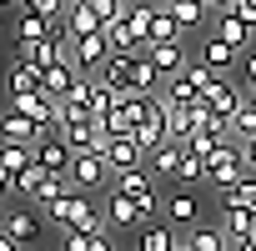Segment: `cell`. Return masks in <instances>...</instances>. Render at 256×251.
Returning <instances> with one entry per match:
<instances>
[{"label":"cell","mask_w":256,"mask_h":251,"mask_svg":"<svg viewBox=\"0 0 256 251\" xmlns=\"http://www.w3.org/2000/svg\"><path fill=\"white\" fill-rule=\"evenodd\" d=\"M151 6H166V0H151Z\"/></svg>","instance_id":"obj_47"},{"label":"cell","mask_w":256,"mask_h":251,"mask_svg":"<svg viewBox=\"0 0 256 251\" xmlns=\"http://www.w3.org/2000/svg\"><path fill=\"white\" fill-rule=\"evenodd\" d=\"M36 166H46L50 176H66V171H70V146H66L56 131L40 136V141H36Z\"/></svg>","instance_id":"obj_10"},{"label":"cell","mask_w":256,"mask_h":251,"mask_svg":"<svg viewBox=\"0 0 256 251\" xmlns=\"http://www.w3.org/2000/svg\"><path fill=\"white\" fill-rule=\"evenodd\" d=\"M36 90H40V70L10 60L6 66V100H20V96H36Z\"/></svg>","instance_id":"obj_14"},{"label":"cell","mask_w":256,"mask_h":251,"mask_svg":"<svg viewBox=\"0 0 256 251\" xmlns=\"http://www.w3.org/2000/svg\"><path fill=\"white\" fill-rule=\"evenodd\" d=\"M241 156H246V171H256V141H246V146H241Z\"/></svg>","instance_id":"obj_43"},{"label":"cell","mask_w":256,"mask_h":251,"mask_svg":"<svg viewBox=\"0 0 256 251\" xmlns=\"http://www.w3.org/2000/svg\"><path fill=\"white\" fill-rule=\"evenodd\" d=\"M106 60H110L106 36H76V40H70V66H76L80 76H96Z\"/></svg>","instance_id":"obj_4"},{"label":"cell","mask_w":256,"mask_h":251,"mask_svg":"<svg viewBox=\"0 0 256 251\" xmlns=\"http://www.w3.org/2000/svg\"><path fill=\"white\" fill-rule=\"evenodd\" d=\"M176 181H181V186H196V181H206V161L186 151V156H181V166H176Z\"/></svg>","instance_id":"obj_35"},{"label":"cell","mask_w":256,"mask_h":251,"mask_svg":"<svg viewBox=\"0 0 256 251\" xmlns=\"http://www.w3.org/2000/svg\"><path fill=\"white\" fill-rule=\"evenodd\" d=\"M106 166H110V176H120V171H136V166H146V151L136 146V136H110Z\"/></svg>","instance_id":"obj_8"},{"label":"cell","mask_w":256,"mask_h":251,"mask_svg":"<svg viewBox=\"0 0 256 251\" xmlns=\"http://www.w3.org/2000/svg\"><path fill=\"white\" fill-rule=\"evenodd\" d=\"M226 206H241V211H256V171H246V176H241V181H236V186H231V191L221 196V211H226Z\"/></svg>","instance_id":"obj_28"},{"label":"cell","mask_w":256,"mask_h":251,"mask_svg":"<svg viewBox=\"0 0 256 251\" xmlns=\"http://www.w3.org/2000/svg\"><path fill=\"white\" fill-rule=\"evenodd\" d=\"M161 106H166V141L186 146V141H191V131H196V120H191V110H186V106H171L166 96H161Z\"/></svg>","instance_id":"obj_21"},{"label":"cell","mask_w":256,"mask_h":251,"mask_svg":"<svg viewBox=\"0 0 256 251\" xmlns=\"http://www.w3.org/2000/svg\"><path fill=\"white\" fill-rule=\"evenodd\" d=\"M0 166L10 176H20L26 166H36V146H16V141H0Z\"/></svg>","instance_id":"obj_30"},{"label":"cell","mask_w":256,"mask_h":251,"mask_svg":"<svg viewBox=\"0 0 256 251\" xmlns=\"http://www.w3.org/2000/svg\"><path fill=\"white\" fill-rule=\"evenodd\" d=\"M76 76H80V70H76L70 60H60V66L40 70V90H46L50 100H66V96H70V86H76Z\"/></svg>","instance_id":"obj_18"},{"label":"cell","mask_w":256,"mask_h":251,"mask_svg":"<svg viewBox=\"0 0 256 251\" xmlns=\"http://www.w3.org/2000/svg\"><path fill=\"white\" fill-rule=\"evenodd\" d=\"M166 221H171V226H196V221H201V196H196L191 186L171 191V196H166Z\"/></svg>","instance_id":"obj_11"},{"label":"cell","mask_w":256,"mask_h":251,"mask_svg":"<svg viewBox=\"0 0 256 251\" xmlns=\"http://www.w3.org/2000/svg\"><path fill=\"white\" fill-rule=\"evenodd\" d=\"M20 10H30L40 20H66V0H20Z\"/></svg>","instance_id":"obj_36"},{"label":"cell","mask_w":256,"mask_h":251,"mask_svg":"<svg viewBox=\"0 0 256 251\" xmlns=\"http://www.w3.org/2000/svg\"><path fill=\"white\" fill-rule=\"evenodd\" d=\"M236 60H241V56H236V50H231L216 30H211V36H201V46H196V66H206L211 76H221V80H226Z\"/></svg>","instance_id":"obj_5"},{"label":"cell","mask_w":256,"mask_h":251,"mask_svg":"<svg viewBox=\"0 0 256 251\" xmlns=\"http://www.w3.org/2000/svg\"><path fill=\"white\" fill-rule=\"evenodd\" d=\"M201 100L211 106V116H221V120H236V116H241V106H246L251 96H246V86H231V80H216V86H211V90H206Z\"/></svg>","instance_id":"obj_6"},{"label":"cell","mask_w":256,"mask_h":251,"mask_svg":"<svg viewBox=\"0 0 256 251\" xmlns=\"http://www.w3.org/2000/svg\"><path fill=\"white\" fill-rule=\"evenodd\" d=\"M90 10H96V20H100V26H110V20H126L131 0H90Z\"/></svg>","instance_id":"obj_34"},{"label":"cell","mask_w":256,"mask_h":251,"mask_svg":"<svg viewBox=\"0 0 256 251\" xmlns=\"http://www.w3.org/2000/svg\"><path fill=\"white\" fill-rule=\"evenodd\" d=\"M176 40H186L181 26L166 16V6H156V16H151V40H146V46H176Z\"/></svg>","instance_id":"obj_27"},{"label":"cell","mask_w":256,"mask_h":251,"mask_svg":"<svg viewBox=\"0 0 256 251\" xmlns=\"http://www.w3.org/2000/svg\"><path fill=\"white\" fill-rule=\"evenodd\" d=\"M176 246H181V236L171 221H151L136 231V251H176Z\"/></svg>","instance_id":"obj_15"},{"label":"cell","mask_w":256,"mask_h":251,"mask_svg":"<svg viewBox=\"0 0 256 251\" xmlns=\"http://www.w3.org/2000/svg\"><path fill=\"white\" fill-rule=\"evenodd\" d=\"M166 16L181 26V36L186 30H196L201 20H206V6H201V0H166Z\"/></svg>","instance_id":"obj_24"},{"label":"cell","mask_w":256,"mask_h":251,"mask_svg":"<svg viewBox=\"0 0 256 251\" xmlns=\"http://www.w3.org/2000/svg\"><path fill=\"white\" fill-rule=\"evenodd\" d=\"M66 26H70V40H76V36H100V20H96V10H90V0L66 10Z\"/></svg>","instance_id":"obj_31"},{"label":"cell","mask_w":256,"mask_h":251,"mask_svg":"<svg viewBox=\"0 0 256 251\" xmlns=\"http://www.w3.org/2000/svg\"><path fill=\"white\" fill-rule=\"evenodd\" d=\"M16 46H36V40H46L50 36V20H40V16H30V10H20L16 16Z\"/></svg>","instance_id":"obj_26"},{"label":"cell","mask_w":256,"mask_h":251,"mask_svg":"<svg viewBox=\"0 0 256 251\" xmlns=\"http://www.w3.org/2000/svg\"><path fill=\"white\" fill-rule=\"evenodd\" d=\"M131 66H136V56H110V60L96 70V80L110 86V90H126V86H131Z\"/></svg>","instance_id":"obj_23"},{"label":"cell","mask_w":256,"mask_h":251,"mask_svg":"<svg viewBox=\"0 0 256 251\" xmlns=\"http://www.w3.org/2000/svg\"><path fill=\"white\" fill-rule=\"evenodd\" d=\"M151 16H156V6L151 0H131V10H126V30H131V40L146 50V40H151Z\"/></svg>","instance_id":"obj_20"},{"label":"cell","mask_w":256,"mask_h":251,"mask_svg":"<svg viewBox=\"0 0 256 251\" xmlns=\"http://www.w3.org/2000/svg\"><path fill=\"white\" fill-rule=\"evenodd\" d=\"M216 36H221V40H226L236 56H246V50H251V46H246V40H251V30H246L236 16H221V20H216Z\"/></svg>","instance_id":"obj_32"},{"label":"cell","mask_w":256,"mask_h":251,"mask_svg":"<svg viewBox=\"0 0 256 251\" xmlns=\"http://www.w3.org/2000/svg\"><path fill=\"white\" fill-rule=\"evenodd\" d=\"M66 181L76 186V191H100L106 181H110V166L96 156V151H70V171H66Z\"/></svg>","instance_id":"obj_3"},{"label":"cell","mask_w":256,"mask_h":251,"mask_svg":"<svg viewBox=\"0 0 256 251\" xmlns=\"http://www.w3.org/2000/svg\"><path fill=\"white\" fill-rule=\"evenodd\" d=\"M10 191H16V176H10L6 166H0V196H10Z\"/></svg>","instance_id":"obj_42"},{"label":"cell","mask_w":256,"mask_h":251,"mask_svg":"<svg viewBox=\"0 0 256 251\" xmlns=\"http://www.w3.org/2000/svg\"><path fill=\"white\" fill-rule=\"evenodd\" d=\"M141 56L161 70V80H171V76H181V70L191 66V56H186V46H181V40H176V46H146Z\"/></svg>","instance_id":"obj_9"},{"label":"cell","mask_w":256,"mask_h":251,"mask_svg":"<svg viewBox=\"0 0 256 251\" xmlns=\"http://www.w3.org/2000/svg\"><path fill=\"white\" fill-rule=\"evenodd\" d=\"M241 86H246V96L256 100V46L241 56Z\"/></svg>","instance_id":"obj_38"},{"label":"cell","mask_w":256,"mask_h":251,"mask_svg":"<svg viewBox=\"0 0 256 251\" xmlns=\"http://www.w3.org/2000/svg\"><path fill=\"white\" fill-rule=\"evenodd\" d=\"M90 241L96 236H86V231H66V246L60 251H90Z\"/></svg>","instance_id":"obj_40"},{"label":"cell","mask_w":256,"mask_h":251,"mask_svg":"<svg viewBox=\"0 0 256 251\" xmlns=\"http://www.w3.org/2000/svg\"><path fill=\"white\" fill-rule=\"evenodd\" d=\"M241 176H246V156H241V146H236V141H221V146L206 156V181L221 186V191H231Z\"/></svg>","instance_id":"obj_1"},{"label":"cell","mask_w":256,"mask_h":251,"mask_svg":"<svg viewBox=\"0 0 256 251\" xmlns=\"http://www.w3.org/2000/svg\"><path fill=\"white\" fill-rule=\"evenodd\" d=\"M106 226H116V231H141V206H136L131 196H116V191H110V206H106Z\"/></svg>","instance_id":"obj_16"},{"label":"cell","mask_w":256,"mask_h":251,"mask_svg":"<svg viewBox=\"0 0 256 251\" xmlns=\"http://www.w3.org/2000/svg\"><path fill=\"white\" fill-rule=\"evenodd\" d=\"M0 251H26V246H20V241H10L6 231H0Z\"/></svg>","instance_id":"obj_44"},{"label":"cell","mask_w":256,"mask_h":251,"mask_svg":"<svg viewBox=\"0 0 256 251\" xmlns=\"http://www.w3.org/2000/svg\"><path fill=\"white\" fill-rule=\"evenodd\" d=\"M186 80H191V86H196V96H206V90H211V86H216V80H221V76H211V70H206V66H196V60H191V66H186Z\"/></svg>","instance_id":"obj_37"},{"label":"cell","mask_w":256,"mask_h":251,"mask_svg":"<svg viewBox=\"0 0 256 251\" xmlns=\"http://www.w3.org/2000/svg\"><path fill=\"white\" fill-rule=\"evenodd\" d=\"M231 16H236V20L256 36V0H236V10H231Z\"/></svg>","instance_id":"obj_39"},{"label":"cell","mask_w":256,"mask_h":251,"mask_svg":"<svg viewBox=\"0 0 256 251\" xmlns=\"http://www.w3.org/2000/svg\"><path fill=\"white\" fill-rule=\"evenodd\" d=\"M156 86H161V70L146 60V56H136V66H131V96H156Z\"/></svg>","instance_id":"obj_25"},{"label":"cell","mask_w":256,"mask_h":251,"mask_svg":"<svg viewBox=\"0 0 256 251\" xmlns=\"http://www.w3.org/2000/svg\"><path fill=\"white\" fill-rule=\"evenodd\" d=\"M186 251H231V241L221 236V226H191Z\"/></svg>","instance_id":"obj_29"},{"label":"cell","mask_w":256,"mask_h":251,"mask_svg":"<svg viewBox=\"0 0 256 251\" xmlns=\"http://www.w3.org/2000/svg\"><path fill=\"white\" fill-rule=\"evenodd\" d=\"M0 141H16V146H36V141H40V131H36V126H30V120H26V116H20L16 106H10L6 116H0Z\"/></svg>","instance_id":"obj_17"},{"label":"cell","mask_w":256,"mask_h":251,"mask_svg":"<svg viewBox=\"0 0 256 251\" xmlns=\"http://www.w3.org/2000/svg\"><path fill=\"white\" fill-rule=\"evenodd\" d=\"M221 141H231V136H221V131H191V141H186V151L206 161V156H211V151H216Z\"/></svg>","instance_id":"obj_33"},{"label":"cell","mask_w":256,"mask_h":251,"mask_svg":"<svg viewBox=\"0 0 256 251\" xmlns=\"http://www.w3.org/2000/svg\"><path fill=\"white\" fill-rule=\"evenodd\" d=\"M110 191H116V196H131V201H146V196H156V176H151L146 166L120 171V176H110Z\"/></svg>","instance_id":"obj_12"},{"label":"cell","mask_w":256,"mask_h":251,"mask_svg":"<svg viewBox=\"0 0 256 251\" xmlns=\"http://www.w3.org/2000/svg\"><path fill=\"white\" fill-rule=\"evenodd\" d=\"M231 251H256V236H246V241H236Z\"/></svg>","instance_id":"obj_45"},{"label":"cell","mask_w":256,"mask_h":251,"mask_svg":"<svg viewBox=\"0 0 256 251\" xmlns=\"http://www.w3.org/2000/svg\"><path fill=\"white\" fill-rule=\"evenodd\" d=\"M40 226H46V221H40V211H30V206H20V211H10L6 221H0V231H6L10 241H20V246H30V241L40 236Z\"/></svg>","instance_id":"obj_13"},{"label":"cell","mask_w":256,"mask_h":251,"mask_svg":"<svg viewBox=\"0 0 256 251\" xmlns=\"http://www.w3.org/2000/svg\"><path fill=\"white\" fill-rule=\"evenodd\" d=\"M0 10H20V0H0Z\"/></svg>","instance_id":"obj_46"},{"label":"cell","mask_w":256,"mask_h":251,"mask_svg":"<svg viewBox=\"0 0 256 251\" xmlns=\"http://www.w3.org/2000/svg\"><path fill=\"white\" fill-rule=\"evenodd\" d=\"M201 6L216 10V16H231V10H236V0H201Z\"/></svg>","instance_id":"obj_41"},{"label":"cell","mask_w":256,"mask_h":251,"mask_svg":"<svg viewBox=\"0 0 256 251\" xmlns=\"http://www.w3.org/2000/svg\"><path fill=\"white\" fill-rule=\"evenodd\" d=\"M136 146L151 156L156 146H166V106H161V96H151V110L141 116V126H136Z\"/></svg>","instance_id":"obj_7"},{"label":"cell","mask_w":256,"mask_h":251,"mask_svg":"<svg viewBox=\"0 0 256 251\" xmlns=\"http://www.w3.org/2000/svg\"><path fill=\"white\" fill-rule=\"evenodd\" d=\"M181 156H186V146L166 141V146H156V151L146 156V171H151V176H171V181H176V166H181Z\"/></svg>","instance_id":"obj_22"},{"label":"cell","mask_w":256,"mask_h":251,"mask_svg":"<svg viewBox=\"0 0 256 251\" xmlns=\"http://www.w3.org/2000/svg\"><path fill=\"white\" fill-rule=\"evenodd\" d=\"M221 236L236 246V241H246V236H256V211H241V206H226L221 211Z\"/></svg>","instance_id":"obj_19"},{"label":"cell","mask_w":256,"mask_h":251,"mask_svg":"<svg viewBox=\"0 0 256 251\" xmlns=\"http://www.w3.org/2000/svg\"><path fill=\"white\" fill-rule=\"evenodd\" d=\"M70 191V181L66 176H50L46 166H26L20 176H16V196H30L36 206H50L56 196H66Z\"/></svg>","instance_id":"obj_2"}]
</instances>
